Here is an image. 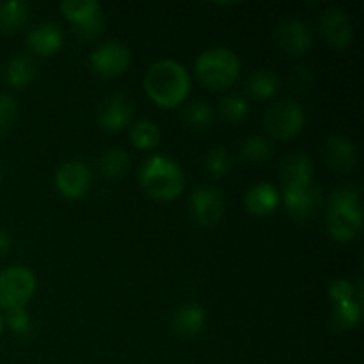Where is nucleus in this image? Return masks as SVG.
<instances>
[{
    "label": "nucleus",
    "instance_id": "f257e3e1",
    "mask_svg": "<svg viewBox=\"0 0 364 364\" xmlns=\"http://www.w3.org/2000/svg\"><path fill=\"white\" fill-rule=\"evenodd\" d=\"M192 78L183 64L173 59L156 60L144 77L148 98L159 107L174 109L191 95Z\"/></svg>",
    "mask_w": 364,
    "mask_h": 364
},
{
    "label": "nucleus",
    "instance_id": "f03ea898",
    "mask_svg": "<svg viewBox=\"0 0 364 364\" xmlns=\"http://www.w3.org/2000/svg\"><path fill=\"white\" fill-rule=\"evenodd\" d=\"M139 183L151 199L173 201L185 191V173L169 156L155 155L142 164Z\"/></svg>",
    "mask_w": 364,
    "mask_h": 364
},
{
    "label": "nucleus",
    "instance_id": "7ed1b4c3",
    "mask_svg": "<svg viewBox=\"0 0 364 364\" xmlns=\"http://www.w3.org/2000/svg\"><path fill=\"white\" fill-rule=\"evenodd\" d=\"M327 228L336 242L347 244L359 235L363 228L361 196L354 187L338 188L331 194L327 206Z\"/></svg>",
    "mask_w": 364,
    "mask_h": 364
},
{
    "label": "nucleus",
    "instance_id": "20e7f679",
    "mask_svg": "<svg viewBox=\"0 0 364 364\" xmlns=\"http://www.w3.org/2000/svg\"><path fill=\"white\" fill-rule=\"evenodd\" d=\"M240 68L237 53L223 46L205 50L196 60V75L212 89L231 87L240 77Z\"/></svg>",
    "mask_w": 364,
    "mask_h": 364
},
{
    "label": "nucleus",
    "instance_id": "39448f33",
    "mask_svg": "<svg viewBox=\"0 0 364 364\" xmlns=\"http://www.w3.org/2000/svg\"><path fill=\"white\" fill-rule=\"evenodd\" d=\"M36 291V276L31 269L21 265H11L0 272V308H25Z\"/></svg>",
    "mask_w": 364,
    "mask_h": 364
},
{
    "label": "nucleus",
    "instance_id": "423d86ee",
    "mask_svg": "<svg viewBox=\"0 0 364 364\" xmlns=\"http://www.w3.org/2000/svg\"><path fill=\"white\" fill-rule=\"evenodd\" d=\"M60 11L66 20H70V23L73 25L75 34L82 41H91L98 38L105 23L103 9L96 0H63Z\"/></svg>",
    "mask_w": 364,
    "mask_h": 364
},
{
    "label": "nucleus",
    "instance_id": "0eeeda50",
    "mask_svg": "<svg viewBox=\"0 0 364 364\" xmlns=\"http://www.w3.org/2000/svg\"><path fill=\"white\" fill-rule=\"evenodd\" d=\"M304 109L294 100H283V102L274 103L267 110L265 119H263L267 132L279 141H290V139L297 137L304 128Z\"/></svg>",
    "mask_w": 364,
    "mask_h": 364
},
{
    "label": "nucleus",
    "instance_id": "6e6552de",
    "mask_svg": "<svg viewBox=\"0 0 364 364\" xmlns=\"http://www.w3.org/2000/svg\"><path fill=\"white\" fill-rule=\"evenodd\" d=\"M130 50L119 41H107L89 55V66L102 78H116L130 66Z\"/></svg>",
    "mask_w": 364,
    "mask_h": 364
},
{
    "label": "nucleus",
    "instance_id": "1a4fd4ad",
    "mask_svg": "<svg viewBox=\"0 0 364 364\" xmlns=\"http://www.w3.org/2000/svg\"><path fill=\"white\" fill-rule=\"evenodd\" d=\"M92 173L89 166L82 160L64 162L55 173V187L60 196L68 199H78L85 196L91 188Z\"/></svg>",
    "mask_w": 364,
    "mask_h": 364
},
{
    "label": "nucleus",
    "instance_id": "9d476101",
    "mask_svg": "<svg viewBox=\"0 0 364 364\" xmlns=\"http://www.w3.org/2000/svg\"><path fill=\"white\" fill-rule=\"evenodd\" d=\"M191 212L201 226H215L224 215V198L219 188L208 185L196 188L191 194Z\"/></svg>",
    "mask_w": 364,
    "mask_h": 364
},
{
    "label": "nucleus",
    "instance_id": "9b49d317",
    "mask_svg": "<svg viewBox=\"0 0 364 364\" xmlns=\"http://www.w3.org/2000/svg\"><path fill=\"white\" fill-rule=\"evenodd\" d=\"M277 46L291 55H304L311 50L313 36L308 25L301 20H281L274 31Z\"/></svg>",
    "mask_w": 364,
    "mask_h": 364
},
{
    "label": "nucleus",
    "instance_id": "f8f14e48",
    "mask_svg": "<svg viewBox=\"0 0 364 364\" xmlns=\"http://www.w3.org/2000/svg\"><path fill=\"white\" fill-rule=\"evenodd\" d=\"M320 32L329 46L338 50L347 48L354 38L352 20L340 7H329L320 16Z\"/></svg>",
    "mask_w": 364,
    "mask_h": 364
},
{
    "label": "nucleus",
    "instance_id": "ddd939ff",
    "mask_svg": "<svg viewBox=\"0 0 364 364\" xmlns=\"http://www.w3.org/2000/svg\"><path fill=\"white\" fill-rule=\"evenodd\" d=\"M322 155L334 173H350L358 164V151L352 141L345 135L333 134L323 141Z\"/></svg>",
    "mask_w": 364,
    "mask_h": 364
},
{
    "label": "nucleus",
    "instance_id": "4468645a",
    "mask_svg": "<svg viewBox=\"0 0 364 364\" xmlns=\"http://www.w3.org/2000/svg\"><path fill=\"white\" fill-rule=\"evenodd\" d=\"M134 116V105L123 95H114L100 105L98 123L107 132H119L127 127Z\"/></svg>",
    "mask_w": 364,
    "mask_h": 364
},
{
    "label": "nucleus",
    "instance_id": "2eb2a0df",
    "mask_svg": "<svg viewBox=\"0 0 364 364\" xmlns=\"http://www.w3.org/2000/svg\"><path fill=\"white\" fill-rule=\"evenodd\" d=\"M284 206L294 219L308 220L316 213L320 205V188L315 183L309 187L295 188V191H283Z\"/></svg>",
    "mask_w": 364,
    "mask_h": 364
},
{
    "label": "nucleus",
    "instance_id": "dca6fc26",
    "mask_svg": "<svg viewBox=\"0 0 364 364\" xmlns=\"http://www.w3.org/2000/svg\"><path fill=\"white\" fill-rule=\"evenodd\" d=\"M63 31L59 25L52 23V21L39 23L27 36V46L32 50V53L39 57H50L57 53L63 46Z\"/></svg>",
    "mask_w": 364,
    "mask_h": 364
},
{
    "label": "nucleus",
    "instance_id": "f3484780",
    "mask_svg": "<svg viewBox=\"0 0 364 364\" xmlns=\"http://www.w3.org/2000/svg\"><path fill=\"white\" fill-rule=\"evenodd\" d=\"M281 183H283V191H295V188L313 185L311 160L302 153L288 156L281 169Z\"/></svg>",
    "mask_w": 364,
    "mask_h": 364
},
{
    "label": "nucleus",
    "instance_id": "a211bd4d",
    "mask_svg": "<svg viewBox=\"0 0 364 364\" xmlns=\"http://www.w3.org/2000/svg\"><path fill=\"white\" fill-rule=\"evenodd\" d=\"M206 313L196 302H185L174 311L173 331L181 338H194L205 329Z\"/></svg>",
    "mask_w": 364,
    "mask_h": 364
},
{
    "label": "nucleus",
    "instance_id": "6ab92c4d",
    "mask_svg": "<svg viewBox=\"0 0 364 364\" xmlns=\"http://www.w3.org/2000/svg\"><path fill=\"white\" fill-rule=\"evenodd\" d=\"M279 191L272 183H256L245 194V210L256 217H267L279 206Z\"/></svg>",
    "mask_w": 364,
    "mask_h": 364
},
{
    "label": "nucleus",
    "instance_id": "aec40b11",
    "mask_svg": "<svg viewBox=\"0 0 364 364\" xmlns=\"http://www.w3.org/2000/svg\"><path fill=\"white\" fill-rule=\"evenodd\" d=\"M6 82L14 89H25L38 75V64L28 55H16L6 64Z\"/></svg>",
    "mask_w": 364,
    "mask_h": 364
},
{
    "label": "nucleus",
    "instance_id": "412c9836",
    "mask_svg": "<svg viewBox=\"0 0 364 364\" xmlns=\"http://www.w3.org/2000/svg\"><path fill=\"white\" fill-rule=\"evenodd\" d=\"M31 16V6L20 0H11V2L0 4V32L14 34L20 31Z\"/></svg>",
    "mask_w": 364,
    "mask_h": 364
},
{
    "label": "nucleus",
    "instance_id": "4be33fe9",
    "mask_svg": "<svg viewBox=\"0 0 364 364\" xmlns=\"http://www.w3.org/2000/svg\"><path fill=\"white\" fill-rule=\"evenodd\" d=\"M247 91L256 100H270L279 91V78L272 70H256L249 77Z\"/></svg>",
    "mask_w": 364,
    "mask_h": 364
},
{
    "label": "nucleus",
    "instance_id": "5701e85b",
    "mask_svg": "<svg viewBox=\"0 0 364 364\" xmlns=\"http://www.w3.org/2000/svg\"><path fill=\"white\" fill-rule=\"evenodd\" d=\"M128 167H130V156L121 148L107 149L100 159V171L107 180H117L127 173Z\"/></svg>",
    "mask_w": 364,
    "mask_h": 364
},
{
    "label": "nucleus",
    "instance_id": "b1692460",
    "mask_svg": "<svg viewBox=\"0 0 364 364\" xmlns=\"http://www.w3.org/2000/svg\"><path fill=\"white\" fill-rule=\"evenodd\" d=\"M130 139L135 148L141 149V151H149V149H155L160 144L162 134H160V128L153 121L141 119L132 127Z\"/></svg>",
    "mask_w": 364,
    "mask_h": 364
},
{
    "label": "nucleus",
    "instance_id": "393cba45",
    "mask_svg": "<svg viewBox=\"0 0 364 364\" xmlns=\"http://www.w3.org/2000/svg\"><path fill=\"white\" fill-rule=\"evenodd\" d=\"M359 320H361V304L355 299L334 304L333 316H331L334 329L350 331L358 326Z\"/></svg>",
    "mask_w": 364,
    "mask_h": 364
},
{
    "label": "nucleus",
    "instance_id": "a878e982",
    "mask_svg": "<svg viewBox=\"0 0 364 364\" xmlns=\"http://www.w3.org/2000/svg\"><path fill=\"white\" fill-rule=\"evenodd\" d=\"M181 119H183L185 127H188L191 130L201 132L212 124L213 110L208 103L201 102V100H194L183 109Z\"/></svg>",
    "mask_w": 364,
    "mask_h": 364
},
{
    "label": "nucleus",
    "instance_id": "bb28decb",
    "mask_svg": "<svg viewBox=\"0 0 364 364\" xmlns=\"http://www.w3.org/2000/svg\"><path fill=\"white\" fill-rule=\"evenodd\" d=\"M272 153V142L267 137H263V135H255V137H249L242 142L240 156L242 160H245L249 164L267 162V160H270Z\"/></svg>",
    "mask_w": 364,
    "mask_h": 364
},
{
    "label": "nucleus",
    "instance_id": "cd10ccee",
    "mask_svg": "<svg viewBox=\"0 0 364 364\" xmlns=\"http://www.w3.org/2000/svg\"><path fill=\"white\" fill-rule=\"evenodd\" d=\"M219 114L223 119H226L228 123H240L247 117L249 112V102L242 95H228L224 96L219 102Z\"/></svg>",
    "mask_w": 364,
    "mask_h": 364
},
{
    "label": "nucleus",
    "instance_id": "c85d7f7f",
    "mask_svg": "<svg viewBox=\"0 0 364 364\" xmlns=\"http://www.w3.org/2000/svg\"><path fill=\"white\" fill-rule=\"evenodd\" d=\"M205 169L212 178H223L231 171V156L226 148H213L205 156Z\"/></svg>",
    "mask_w": 364,
    "mask_h": 364
},
{
    "label": "nucleus",
    "instance_id": "c756f323",
    "mask_svg": "<svg viewBox=\"0 0 364 364\" xmlns=\"http://www.w3.org/2000/svg\"><path fill=\"white\" fill-rule=\"evenodd\" d=\"M4 323H7L11 333H14L16 336H27L32 329L31 315H28L25 308L11 309V311H7V316L6 320H4Z\"/></svg>",
    "mask_w": 364,
    "mask_h": 364
},
{
    "label": "nucleus",
    "instance_id": "7c9ffc66",
    "mask_svg": "<svg viewBox=\"0 0 364 364\" xmlns=\"http://www.w3.org/2000/svg\"><path fill=\"white\" fill-rule=\"evenodd\" d=\"M18 117V103L7 92H0V132L9 130Z\"/></svg>",
    "mask_w": 364,
    "mask_h": 364
},
{
    "label": "nucleus",
    "instance_id": "2f4dec72",
    "mask_svg": "<svg viewBox=\"0 0 364 364\" xmlns=\"http://www.w3.org/2000/svg\"><path fill=\"white\" fill-rule=\"evenodd\" d=\"M329 299L333 301V304H338V302L350 301V299H355V290L354 284L347 279H336L329 287Z\"/></svg>",
    "mask_w": 364,
    "mask_h": 364
},
{
    "label": "nucleus",
    "instance_id": "473e14b6",
    "mask_svg": "<svg viewBox=\"0 0 364 364\" xmlns=\"http://www.w3.org/2000/svg\"><path fill=\"white\" fill-rule=\"evenodd\" d=\"M11 251V237L4 230H0V258Z\"/></svg>",
    "mask_w": 364,
    "mask_h": 364
},
{
    "label": "nucleus",
    "instance_id": "72a5a7b5",
    "mask_svg": "<svg viewBox=\"0 0 364 364\" xmlns=\"http://www.w3.org/2000/svg\"><path fill=\"white\" fill-rule=\"evenodd\" d=\"M4 327H6V323H4V318H2V315H0V334L4 333Z\"/></svg>",
    "mask_w": 364,
    "mask_h": 364
},
{
    "label": "nucleus",
    "instance_id": "f704fd0d",
    "mask_svg": "<svg viewBox=\"0 0 364 364\" xmlns=\"http://www.w3.org/2000/svg\"><path fill=\"white\" fill-rule=\"evenodd\" d=\"M0 183H2V167H0Z\"/></svg>",
    "mask_w": 364,
    "mask_h": 364
}]
</instances>
